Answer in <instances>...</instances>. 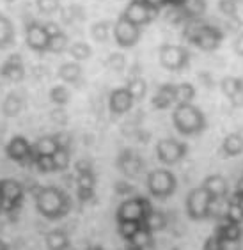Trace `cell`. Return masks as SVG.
<instances>
[{
	"instance_id": "obj_1",
	"label": "cell",
	"mask_w": 243,
	"mask_h": 250,
	"mask_svg": "<svg viewBox=\"0 0 243 250\" xmlns=\"http://www.w3.org/2000/svg\"><path fill=\"white\" fill-rule=\"evenodd\" d=\"M34 199L38 211L48 220H57L71 209V199L57 187H41Z\"/></svg>"
},
{
	"instance_id": "obj_2",
	"label": "cell",
	"mask_w": 243,
	"mask_h": 250,
	"mask_svg": "<svg viewBox=\"0 0 243 250\" xmlns=\"http://www.w3.org/2000/svg\"><path fill=\"white\" fill-rule=\"evenodd\" d=\"M172 123L176 126V130L183 135H197L206 128L204 114L192 103L176 105L172 112Z\"/></svg>"
},
{
	"instance_id": "obj_3",
	"label": "cell",
	"mask_w": 243,
	"mask_h": 250,
	"mask_svg": "<svg viewBox=\"0 0 243 250\" xmlns=\"http://www.w3.org/2000/svg\"><path fill=\"white\" fill-rule=\"evenodd\" d=\"M211 204L213 199L204 188H194L186 197V213L192 220H204L211 217Z\"/></svg>"
},
{
	"instance_id": "obj_4",
	"label": "cell",
	"mask_w": 243,
	"mask_h": 250,
	"mask_svg": "<svg viewBox=\"0 0 243 250\" xmlns=\"http://www.w3.org/2000/svg\"><path fill=\"white\" fill-rule=\"evenodd\" d=\"M158 59H160V64L169 71H181L190 62V53L185 46H179V44H162Z\"/></svg>"
},
{
	"instance_id": "obj_5",
	"label": "cell",
	"mask_w": 243,
	"mask_h": 250,
	"mask_svg": "<svg viewBox=\"0 0 243 250\" xmlns=\"http://www.w3.org/2000/svg\"><path fill=\"white\" fill-rule=\"evenodd\" d=\"M148 188L151 195L158 199H165L176 192V176L167 168H156L149 172Z\"/></svg>"
},
{
	"instance_id": "obj_6",
	"label": "cell",
	"mask_w": 243,
	"mask_h": 250,
	"mask_svg": "<svg viewBox=\"0 0 243 250\" xmlns=\"http://www.w3.org/2000/svg\"><path fill=\"white\" fill-rule=\"evenodd\" d=\"M112 34H114L115 43L119 44L121 48H132L138 43V39L142 36V27H137L121 15L112 27Z\"/></svg>"
},
{
	"instance_id": "obj_7",
	"label": "cell",
	"mask_w": 243,
	"mask_h": 250,
	"mask_svg": "<svg viewBox=\"0 0 243 250\" xmlns=\"http://www.w3.org/2000/svg\"><path fill=\"white\" fill-rule=\"evenodd\" d=\"M153 208L149 204L148 199H142V197H135V199H128V201H124L119 208H117V222H140L146 218L149 211H151Z\"/></svg>"
},
{
	"instance_id": "obj_8",
	"label": "cell",
	"mask_w": 243,
	"mask_h": 250,
	"mask_svg": "<svg viewBox=\"0 0 243 250\" xmlns=\"http://www.w3.org/2000/svg\"><path fill=\"white\" fill-rule=\"evenodd\" d=\"M23 201V187L15 179L0 181V211L11 213Z\"/></svg>"
},
{
	"instance_id": "obj_9",
	"label": "cell",
	"mask_w": 243,
	"mask_h": 250,
	"mask_svg": "<svg viewBox=\"0 0 243 250\" xmlns=\"http://www.w3.org/2000/svg\"><path fill=\"white\" fill-rule=\"evenodd\" d=\"M5 154L11 160H15L16 164L25 165V167H30V165L36 164V154H34L32 146L22 135H16L9 140V144L5 146Z\"/></svg>"
},
{
	"instance_id": "obj_10",
	"label": "cell",
	"mask_w": 243,
	"mask_h": 250,
	"mask_svg": "<svg viewBox=\"0 0 243 250\" xmlns=\"http://www.w3.org/2000/svg\"><path fill=\"white\" fill-rule=\"evenodd\" d=\"M188 153L186 144L176 139H162L156 144V156L165 165H174L181 162Z\"/></svg>"
},
{
	"instance_id": "obj_11",
	"label": "cell",
	"mask_w": 243,
	"mask_h": 250,
	"mask_svg": "<svg viewBox=\"0 0 243 250\" xmlns=\"http://www.w3.org/2000/svg\"><path fill=\"white\" fill-rule=\"evenodd\" d=\"M155 15H156V13L153 9H149L142 0H132V2L126 5V9H124V13H123L124 18L130 20V21L135 23L137 27H144L146 23H149Z\"/></svg>"
},
{
	"instance_id": "obj_12",
	"label": "cell",
	"mask_w": 243,
	"mask_h": 250,
	"mask_svg": "<svg viewBox=\"0 0 243 250\" xmlns=\"http://www.w3.org/2000/svg\"><path fill=\"white\" fill-rule=\"evenodd\" d=\"M25 41H27V46L30 50L38 53H43L48 50V41H50V36H48L44 25L39 23H30L27 25V30H25Z\"/></svg>"
},
{
	"instance_id": "obj_13",
	"label": "cell",
	"mask_w": 243,
	"mask_h": 250,
	"mask_svg": "<svg viewBox=\"0 0 243 250\" xmlns=\"http://www.w3.org/2000/svg\"><path fill=\"white\" fill-rule=\"evenodd\" d=\"M117 167H119V170L124 176L137 178L144 170V162L137 153H133V151H130V149H124L123 153L117 156Z\"/></svg>"
},
{
	"instance_id": "obj_14",
	"label": "cell",
	"mask_w": 243,
	"mask_h": 250,
	"mask_svg": "<svg viewBox=\"0 0 243 250\" xmlns=\"http://www.w3.org/2000/svg\"><path fill=\"white\" fill-rule=\"evenodd\" d=\"M133 96L130 94V91L126 87H119L115 91L110 92V100H109V106L110 112L115 114V116H123L126 112L132 110L133 106Z\"/></svg>"
},
{
	"instance_id": "obj_15",
	"label": "cell",
	"mask_w": 243,
	"mask_h": 250,
	"mask_svg": "<svg viewBox=\"0 0 243 250\" xmlns=\"http://www.w3.org/2000/svg\"><path fill=\"white\" fill-rule=\"evenodd\" d=\"M243 229L240 227L238 222L231 220L229 217L217 218V227H215V234L222 238L225 243H236L242 240Z\"/></svg>"
},
{
	"instance_id": "obj_16",
	"label": "cell",
	"mask_w": 243,
	"mask_h": 250,
	"mask_svg": "<svg viewBox=\"0 0 243 250\" xmlns=\"http://www.w3.org/2000/svg\"><path fill=\"white\" fill-rule=\"evenodd\" d=\"M222 38H224V34L220 32L219 27H213V25L206 23L202 32H200L199 38H197L196 46L202 50V52H213V50H217L220 46Z\"/></svg>"
},
{
	"instance_id": "obj_17",
	"label": "cell",
	"mask_w": 243,
	"mask_h": 250,
	"mask_svg": "<svg viewBox=\"0 0 243 250\" xmlns=\"http://www.w3.org/2000/svg\"><path fill=\"white\" fill-rule=\"evenodd\" d=\"M0 75L7 78L9 82H20L25 77L23 61L20 57V53H11L9 57L5 59L2 67H0Z\"/></svg>"
},
{
	"instance_id": "obj_18",
	"label": "cell",
	"mask_w": 243,
	"mask_h": 250,
	"mask_svg": "<svg viewBox=\"0 0 243 250\" xmlns=\"http://www.w3.org/2000/svg\"><path fill=\"white\" fill-rule=\"evenodd\" d=\"M202 188L210 193L213 201H217V199H225L229 192L227 181H225L222 176H219V174L208 176V178L204 179V183H202Z\"/></svg>"
},
{
	"instance_id": "obj_19",
	"label": "cell",
	"mask_w": 243,
	"mask_h": 250,
	"mask_svg": "<svg viewBox=\"0 0 243 250\" xmlns=\"http://www.w3.org/2000/svg\"><path fill=\"white\" fill-rule=\"evenodd\" d=\"M174 101V85L172 83H163V85L158 87V91L155 92V98H153V106L158 108V110H165Z\"/></svg>"
},
{
	"instance_id": "obj_20",
	"label": "cell",
	"mask_w": 243,
	"mask_h": 250,
	"mask_svg": "<svg viewBox=\"0 0 243 250\" xmlns=\"http://www.w3.org/2000/svg\"><path fill=\"white\" fill-rule=\"evenodd\" d=\"M208 4L206 0H185V4L181 5V11L186 20H199L204 16Z\"/></svg>"
},
{
	"instance_id": "obj_21",
	"label": "cell",
	"mask_w": 243,
	"mask_h": 250,
	"mask_svg": "<svg viewBox=\"0 0 243 250\" xmlns=\"http://www.w3.org/2000/svg\"><path fill=\"white\" fill-rule=\"evenodd\" d=\"M57 75L62 82L76 83L82 78V66L78 62H66L59 67Z\"/></svg>"
},
{
	"instance_id": "obj_22",
	"label": "cell",
	"mask_w": 243,
	"mask_h": 250,
	"mask_svg": "<svg viewBox=\"0 0 243 250\" xmlns=\"http://www.w3.org/2000/svg\"><path fill=\"white\" fill-rule=\"evenodd\" d=\"M46 241L48 250H67L69 249V238L64 231L61 229H55V231H50L44 238Z\"/></svg>"
},
{
	"instance_id": "obj_23",
	"label": "cell",
	"mask_w": 243,
	"mask_h": 250,
	"mask_svg": "<svg viewBox=\"0 0 243 250\" xmlns=\"http://www.w3.org/2000/svg\"><path fill=\"white\" fill-rule=\"evenodd\" d=\"M222 151L225 156H238L243 153V135L242 133H229L224 139Z\"/></svg>"
},
{
	"instance_id": "obj_24",
	"label": "cell",
	"mask_w": 243,
	"mask_h": 250,
	"mask_svg": "<svg viewBox=\"0 0 243 250\" xmlns=\"http://www.w3.org/2000/svg\"><path fill=\"white\" fill-rule=\"evenodd\" d=\"M165 226H167V217H165V213L155 211V209H151V211L146 215V218L142 220V227H146V229L151 232L162 231V229H165Z\"/></svg>"
},
{
	"instance_id": "obj_25",
	"label": "cell",
	"mask_w": 243,
	"mask_h": 250,
	"mask_svg": "<svg viewBox=\"0 0 243 250\" xmlns=\"http://www.w3.org/2000/svg\"><path fill=\"white\" fill-rule=\"evenodd\" d=\"M204 21L202 20H186L185 23H183V38L188 41V43L196 44L197 38H199V34L202 32L204 29Z\"/></svg>"
},
{
	"instance_id": "obj_26",
	"label": "cell",
	"mask_w": 243,
	"mask_h": 250,
	"mask_svg": "<svg viewBox=\"0 0 243 250\" xmlns=\"http://www.w3.org/2000/svg\"><path fill=\"white\" fill-rule=\"evenodd\" d=\"M15 41V27L9 18L0 15V48H7Z\"/></svg>"
},
{
	"instance_id": "obj_27",
	"label": "cell",
	"mask_w": 243,
	"mask_h": 250,
	"mask_svg": "<svg viewBox=\"0 0 243 250\" xmlns=\"http://www.w3.org/2000/svg\"><path fill=\"white\" fill-rule=\"evenodd\" d=\"M34 154H41V156H52L55 151L59 149V144L55 140V135L53 137H41V139L32 146Z\"/></svg>"
},
{
	"instance_id": "obj_28",
	"label": "cell",
	"mask_w": 243,
	"mask_h": 250,
	"mask_svg": "<svg viewBox=\"0 0 243 250\" xmlns=\"http://www.w3.org/2000/svg\"><path fill=\"white\" fill-rule=\"evenodd\" d=\"M126 89L130 91V94L133 96L135 101L144 100L146 92H148V85H146V80H144L140 75L138 77H128V83H126Z\"/></svg>"
},
{
	"instance_id": "obj_29",
	"label": "cell",
	"mask_w": 243,
	"mask_h": 250,
	"mask_svg": "<svg viewBox=\"0 0 243 250\" xmlns=\"http://www.w3.org/2000/svg\"><path fill=\"white\" fill-rule=\"evenodd\" d=\"M196 98V89L192 83H177L174 85V101L176 105H181V103H192V100Z\"/></svg>"
},
{
	"instance_id": "obj_30",
	"label": "cell",
	"mask_w": 243,
	"mask_h": 250,
	"mask_svg": "<svg viewBox=\"0 0 243 250\" xmlns=\"http://www.w3.org/2000/svg\"><path fill=\"white\" fill-rule=\"evenodd\" d=\"M112 27L114 25L103 20V21H96L94 25L91 27V36L96 43H107L110 38V32H112Z\"/></svg>"
},
{
	"instance_id": "obj_31",
	"label": "cell",
	"mask_w": 243,
	"mask_h": 250,
	"mask_svg": "<svg viewBox=\"0 0 243 250\" xmlns=\"http://www.w3.org/2000/svg\"><path fill=\"white\" fill-rule=\"evenodd\" d=\"M2 112L7 117H16L22 112V98L18 94H15V92L7 94L4 103H2Z\"/></svg>"
},
{
	"instance_id": "obj_32",
	"label": "cell",
	"mask_w": 243,
	"mask_h": 250,
	"mask_svg": "<svg viewBox=\"0 0 243 250\" xmlns=\"http://www.w3.org/2000/svg\"><path fill=\"white\" fill-rule=\"evenodd\" d=\"M69 48V39L64 32H57V34H52L50 36V41H48V50L46 52H52V53H62L66 52Z\"/></svg>"
},
{
	"instance_id": "obj_33",
	"label": "cell",
	"mask_w": 243,
	"mask_h": 250,
	"mask_svg": "<svg viewBox=\"0 0 243 250\" xmlns=\"http://www.w3.org/2000/svg\"><path fill=\"white\" fill-rule=\"evenodd\" d=\"M67 53L71 55L75 62H80V61H87V59L91 57L92 48L87 43H84V41H76V43H73L67 48Z\"/></svg>"
},
{
	"instance_id": "obj_34",
	"label": "cell",
	"mask_w": 243,
	"mask_h": 250,
	"mask_svg": "<svg viewBox=\"0 0 243 250\" xmlns=\"http://www.w3.org/2000/svg\"><path fill=\"white\" fill-rule=\"evenodd\" d=\"M243 89V80L242 78H236V77H225L222 82H220V91L224 92V96L227 98H233L234 94L238 91Z\"/></svg>"
},
{
	"instance_id": "obj_35",
	"label": "cell",
	"mask_w": 243,
	"mask_h": 250,
	"mask_svg": "<svg viewBox=\"0 0 243 250\" xmlns=\"http://www.w3.org/2000/svg\"><path fill=\"white\" fill-rule=\"evenodd\" d=\"M128 243L130 245L140 247V249H146V247L153 245V232L148 231L146 227H140V229H138V231L130 238Z\"/></svg>"
},
{
	"instance_id": "obj_36",
	"label": "cell",
	"mask_w": 243,
	"mask_h": 250,
	"mask_svg": "<svg viewBox=\"0 0 243 250\" xmlns=\"http://www.w3.org/2000/svg\"><path fill=\"white\" fill-rule=\"evenodd\" d=\"M69 149H62L59 147L55 153L52 154V162H53V170H57V172H62V170H66L69 167Z\"/></svg>"
},
{
	"instance_id": "obj_37",
	"label": "cell",
	"mask_w": 243,
	"mask_h": 250,
	"mask_svg": "<svg viewBox=\"0 0 243 250\" xmlns=\"http://www.w3.org/2000/svg\"><path fill=\"white\" fill-rule=\"evenodd\" d=\"M50 100L52 103H55L57 106L66 105L67 101H69V91H67L66 85H55L50 91Z\"/></svg>"
},
{
	"instance_id": "obj_38",
	"label": "cell",
	"mask_w": 243,
	"mask_h": 250,
	"mask_svg": "<svg viewBox=\"0 0 243 250\" xmlns=\"http://www.w3.org/2000/svg\"><path fill=\"white\" fill-rule=\"evenodd\" d=\"M140 227H142L140 222H128V220L117 222V231H119V234L123 236L124 240H130Z\"/></svg>"
},
{
	"instance_id": "obj_39",
	"label": "cell",
	"mask_w": 243,
	"mask_h": 250,
	"mask_svg": "<svg viewBox=\"0 0 243 250\" xmlns=\"http://www.w3.org/2000/svg\"><path fill=\"white\" fill-rule=\"evenodd\" d=\"M36 7L41 15H55L61 11V2L59 0H36Z\"/></svg>"
},
{
	"instance_id": "obj_40",
	"label": "cell",
	"mask_w": 243,
	"mask_h": 250,
	"mask_svg": "<svg viewBox=\"0 0 243 250\" xmlns=\"http://www.w3.org/2000/svg\"><path fill=\"white\" fill-rule=\"evenodd\" d=\"M105 66L109 67L110 71H123L124 66H126V59H124L123 53H110L105 61Z\"/></svg>"
},
{
	"instance_id": "obj_41",
	"label": "cell",
	"mask_w": 243,
	"mask_h": 250,
	"mask_svg": "<svg viewBox=\"0 0 243 250\" xmlns=\"http://www.w3.org/2000/svg\"><path fill=\"white\" fill-rule=\"evenodd\" d=\"M96 178L91 172H82L76 176V190H94Z\"/></svg>"
},
{
	"instance_id": "obj_42",
	"label": "cell",
	"mask_w": 243,
	"mask_h": 250,
	"mask_svg": "<svg viewBox=\"0 0 243 250\" xmlns=\"http://www.w3.org/2000/svg\"><path fill=\"white\" fill-rule=\"evenodd\" d=\"M219 11L227 18L238 16V4L234 0H219Z\"/></svg>"
},
{
	"instance_id": "obj_43",
	"label": "cell",
	"mask_w": 243,
	"mask_h": 250,
	"mask_svg": "<svg viewBox=\"0 0 243 250\" xmlns=\"http://www.w3.org/2000/svg\"><path fill=\"white\" fill-rule=\"evenodd\" d=\"M225 249H227V243L222 238H219L215 232L204 241V247H202V250H225Z\"/></svg>"
},
{
	"instance_id": "obj_44",
	"label": "cell",
	"mask_w": 243,
	"mask_h": 250,
	"mask_svg": "<svg viewBox=\"0 0 243 250\" xmlns=\"http://www.w3.org/2000/svg\"><path fill=\"white\" fill-rule=\"evenodd\" d=\"M34 165H36L41 172H55V170H53L52 156H41V154H36V164Z\"/></svg>"
},
{
	"instance_id": "obj_45",
	"label": "cell",
	"mask_w": 243,
	"mask_h": 250,
	"mask_svg": "<svg viewBox=\"0 0 243 250\" xmlns=\"http://www.w3.org/2000/svg\"><path fill=\"white\" fill-rule=\"evenodd\" d=\"M55 140H57L59 147H62V149H71V135L67 133V131H59L55 135Z\"/></svg>"
},
{
	"instance_id": "obj_46",
	"label": "cell",
	"mask_w": 243,
	"mask_h": 250,
	"mask_svg": "<svg viewBox=\"0 0 243 250\" xmlns=\"http://www.w3.org/2000/svg\"><path fill=\"white\" fill-rule=\"evenodd\" d=\"M233 50L238 57L243 59V30H240V32L236 34V38H234V41H233Z\"/></svg>"
},
{
	"instance_id": "obj_47",
	"label": "cell",
	"mask_w": 243,
	"mask_h": 250,
	"mask_svg": "<svg viewBox=\"0 0 243 250\" xmlns=\"http://www.w3.org/2000/svg\"><path fill=\"white\" fill-rule=\"evenodd\" d=\"M142 2L148 5L149 9L155 11V13H158V11L162 9L163 5H167V0H142Z\"/></svg>"
},
{
	"instance_id": "obj_48",
	"label": "cell",
	"mask_w": 243,
	"mask_h": 250,
	"mask_svg": "<svg viewBox=\"0 0 243 250\" xmlns=\"http://www.w3.org/2000/svg\"><path fill=\"white\" fill-rule=\"evenodd\" d=\"M75 170L78 174H82V172H91L92 170V165H91V162H87V160H78L75 164Z\"/></svg>"
},
{
	"instance_id": "obj_49",
	"label": "cell",
	"mask_w": 243,
	"mask_h": 250,
	"mask_svg": "<svg viewBox=\"0 0 243 250\" xmlns=\"http://www.w3.org/2000/svg\"><path fill=\"white\" fill-rule=\"evenodd\" d=\"M132 190H133V188L130 187L128 183H124V181H119V183L115 185V192L121 193V195H126V193H130Z\"/></svg>"
},
{
	"instance_id": "obj_50",
	"label": "cell",
	"mask_w": 243,
	"mask_h": 250,
	"mask_svg": "<svg viewBox=\"0 0 243 250\" xmlns=\"http://www.w3.org/2000/svg\"><path fill=\"white\" fill-rule=\"evenodd\" d=\"M185 4V0H167L169 7H181Z\"/></svg>"
},
{
	"instance_id": "obj_51",
	"label": "cell",
	"mask_w": 243,
	"mask_h": 250,
	"mask_svg": "<svg viewBox=\"0 0 243 250\" xmlns=\"http://www.w3.org/2000/svg\"><path fill=\"white\" fill-rule=\"evenodd\" d=\"M124 250H142V249H140V247H135V245H130L128 243V247H126Z\"/></svg>"
},
{
	"instance_id": "obj_52",
	"label": "cell",
	"mask_w": 243,
	"mask_h": 250,
	"mask_svg": "<svg viewBox=\"0 0 243 250\" xmlns=\"http://www.w3.org/2000/svg\"><path fill=\"white\" fill-rule=\"evenodd\" d=\"M86 250H103L101 247H98V245H91V247H87Z\"/></svg>"
},
{
	"instance_id": "obj_53",
	"label": "cell",
	"mask_w": 243,
	"mask_h": 250,
	"mask_svg": "<svg viewBox=\"0 0 243 250\" xmlns=\"http://www.w3.org/2000/svg\"><path fill=\"white\" fill-rule=\"evenodd\" d=\"M0 250H9V249H7V245H5L2 240H0Z\"/></svg>"
},
{
	"instance_id": "obj_54",
	"label": "cell",
	"mask_w": 243,
	"mask_h": 250,
	"mask_svg": "<svg viewBox=\"0 0 243 250\" xmlns=\"http://www.w3.org/2000/svg\"><path fill=\"white\" fill-rule=\"evenodd\" d=\"M234 2H236V4H238V2H243V0H234Z\"/></svg>"
},
{
	"instance_id": "obj_55",
	"label": "cell",
	"mask_w": 243,
	"mask_h": 250,
	"mask_svg": "<svg viewBox=\"0 0 243 250\" xmlns=\"http://www.w3.org/2000/svg\"><path fill=\"white\" fill-rule=\"evenodd\" d=\"M4 2H13V0H4Z\"/></svg>"
},
{
	"instance_id": "obj_56",
	"label": "cell",
	"mask_w": 243,
	"mask_h": 250,
	"mask_svg": "<svg viewBox=\"0 0 243 250\" xmlns=\"http://www.w3.org/2000/svg\"><path fill=\"white\" fill-rule=\"evenodd\" d=\"M242 238H243V232H242Z\"/></svg>"
}]
</instances>
